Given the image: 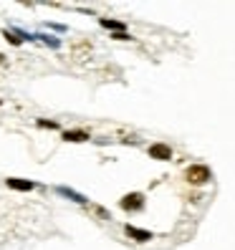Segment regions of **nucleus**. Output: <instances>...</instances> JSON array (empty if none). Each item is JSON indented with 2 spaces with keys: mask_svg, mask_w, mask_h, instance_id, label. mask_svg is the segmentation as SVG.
<instances>
[{
  "mask_svg": "<svg viewBox=\"0 0 235 250\" xmlns=\"http://www.w3.org/2000/svg\"><path fill=\"white\" fill-rule=\"evenodd\" d=\"M89 210H91L96 217H101V220H111V217H109V212H107L104 208H99V205H89Z\"/></svg>",
  "mask_w": 235,
  "mask_h": 250,
  "instance_id": "obj_11",
  "label": "nucleus"
},
{
  "mask_svg": "<svg viewBox=\"0 0 235 250\" xmlns=\"http://www.w3.org/2000/svg\"><path fill=\"white\" fill-rule=\"evenodd\" d=\"M150 157L159 159V162H167V159H172V146H167V144H152L150 146Z\"/></svg>",
  "mask_w": 235,
  "mask_h": 250,
  "instance_id": "obj_3",
  "label": "nucleus"
},
{
  "mask_svg": "<svg viewBox=\"0 0 235 250\" xmlns=\"http://www.w3.org/2000/svg\"><path fill=\"white\" fill-rule=\"evenodd\" d=\"M3 36H5V41L8 43H13V46H21V36H16V33H13V31H8V28H5V31H3Z\"/></svg>",
  "mask_w": 235,
  "mask_h": 250,
  "instance_id": "obj_10",
  "label": "nucleus"
},
{
  "mask_svg": "<svg viewBox=\"0 0 235 250\" xmlns=\"http://www.w3.org/2000/svg\"><path fill=\"white\" fill-rule=\"evenodd\" d=\"M89 53H91V43H89V41L76 43V46L71 48V56H73V58H79V61H81V58H86Z\"/></svg>",
  "mask_w": 235,
  "mask_h": 250,
  "instance_id": "obj_7",
  "label": "nucleus"
},
{
  "mask_svg": "<svg viewBox=\"0 0 235 250\" xmlns=\"http://www.w3.org/2000/svg\"><path fill=\"white\" fill-rule=\"evenodd\" d=\"M99 23L104 25V28H109V31H116V33H124V28H127L122 21H111V18H101Z\"/></svg>",
  "mask_w": 235,
  "mask_h": 250,
  "instance_id": "obj_9",
  "label": "nucleus"
},
{
  "mask_svg": "<svg viewBox=\"0 0 235 250\" xmlns=\"http://www.w3.org/2000/svg\"><path fill=\"white\" fill-rule=\"evenodd\" d=\"M56 192L64 195V197H68V200H73V202H79V205H86V197L79 195V192H73V189H68V187H56Z\"/></svg>",
  "mask_w": 235,
  "mask_h": 250,
  "instance_id": "obj_8",
  "label": "nucleus"
},
{
  "mask_svg": "<svg viewBox=\"0 0 235 250\" xmlns=\"http://www.w3.org/2000/svg\"><path fill=\"white\" fill-rule=\"evenodd\" d=\"M36 124H38V126H43V129H58V122H46V119H38Z\"/></svg>",
  "mask_w": 235,
  "mask_h": 250,
  "instance_id": "obj_13",
  "label": "nucleus"
},
{
  "mask_svg": "<svg viewBox=\"0 0 235 250\" xmlns=\"http://www.w3.org/2000/svg\"><path fill=\"white\" fill-rule=\"evenodd\" d=\"M0 63H5V56L3 53H0Z\"/></svg>",
  "mask_w": 235,
  "mask_h": 250,
  "instance_id": "obj_15",
  "label": "nucleus"
},
{
  "mask_svg": "<svg viewBox=\"0 0 235 250\" xmlns=\"http://www.w3.org/2000/svg\"><path fill=\"white\" fill-rule=\"evenodd\" d=\"M111 38H116V41H129V36H127V33H114Z\"/></svg>",
  "mask_w": 235,
  "mask_h": 250,
  "instance_id": "obj_14",
  "label": "nucleus"
},
{
  "mask_svg": "<svg viewBox=\"0 0 235 250\" xmlns=\"http://www.w3.org/2000/svg\"><path fill=\"white\" fill-rule=\"evenodd\" d=\"M5 185H8L10 189H18V192H31V189L36 187V182H31V180H18V177H8Z\"/></svg>",
  "mask_w": 235,
  "mask_h": 250,
  "instance_id": "obj_4",
  "label": "nucleus"
},
{
  "mask_svg": "<svg viewBox=\"0 0 235 250\" xmlns=\"http://www.w3.org/2000/svg\"><path fill=\"white\" fill-rule=\"evenodd\" d=\"M0 104H3V101H0Z\"/></svg>",
  "mask_w": 235,
  "mask_h": 250,
  "instance_id": "obj_16",
  "label": "nucleus"
},
{
  "mask_svg": "<svg viewBox=\"0 0 235 250\" xmlns=\"http://www.w3.org/2000/svg\"><path fill=\"white\" fill-rule=\"evenodd\" d=\"M119 208L127 210V212H134V210H142L144 208V195L142 192H129L119 200Z\"/></svg>",
  "mask_w": 235,
  "mask_h": 250,
  "instance_id": "obj_2",
  "label": "nucleus"
},
{
  "mask_svg": "<svg viewBox=\"0 0 235 250\" xmlns=\"http://www.w3.org/2000/svg\"><path fill=\"white\" fill-rule=\"evenodd\" d=\"M185 180L187 185H192V187H202V185H208L213 180V172L208 165H190L185 169Z\"/></svg>",
  "mask_w": 235,
  "mask_h": 250,
  "instance_id": "obj_1",
  "label": "nucleus"
},
{
  "mask_svg": "<svg viewBox=\"0 0 235 250\" xmlns=\"http://www.w3.org/2000/svg\"><path fill=\"white\" fill-rule=\"evenodd\" d=\"M124 232L129 235V238L139 240V243H147V240H152V232H150V230H139V228H134V225H127V228H124Z\"/></svg>",
  "mask_w": 235,
  "mask_h": 250,
  "instance_id": "obj_5",
  "label": "nucleus"
},
{
  "mask_svg": "<svg viewBox=\"0 0 235 250\" xmlns=\"http://www.w3.org/2000/svg\"><path fill=\"white\" fill-rule=\"evenodd\" d=\"M36 38H41V41L46 43V46H51V48H58V46H61V41L53 38V36H36Z\"/></svg>",
  "mask_w": 235,
  "mask_h": 250,
  "instance_id": "obj_12",
  "label": "nucleus"
},
{
  "mask_svg": "<svg viewBox=\"0 0 235 250\" xmlns=\"http://www.w3.org/2000/svg\"><path fill=\"white\" fill-rule=\"evenodd\" d=\"M64 139L66 142H86L89 139V131L86 129H68V131H64Z\"/></svg>",
  "mask_w": 235,
  "mask_h": 250,
  "instance_id": "obj_6",
  "label": "nucleus"
}]
</instances>
